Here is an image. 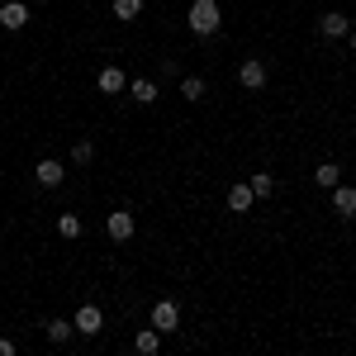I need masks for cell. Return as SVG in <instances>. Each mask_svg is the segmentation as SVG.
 Segmentation results:
<instances>
[{
  "mask_svg": "<svg viewBox=\"0 0 356 356\" xmlns=\"http://www.w3.org/2000/svg\"><path fill=\"white\" fill-rule=\"evenodd\" d=\"M157 347H162V332H157V328L138 332V352H143V356H157Z\"/></svg>",
  "mask_w": 356,
  "mask_h": 356,
  "instance_id": "obj_13",
  "label": "cell"
},
{
  "mask_svg": "<svg viewBox=\"0 0 356 356\" xmlns=\"http://www.w3.org/2000/svg\"><path fill=\"white\" fill-rule=\"evenodd\" d=\"M138 15H143V0H114V19L129 24V19H138Z\"/></svg>",
  "mask_w": 356,
  "mask_h": 356,
  "instance_id": "obj_14",
  "label": "cell"
},
{
  "mask_svg": "<svg viewBox=\"0 0 356 356\" xmlns=\"http://www.w3.org/2000/svg\"><path fill=\"white\" fill-rule=\"evenodd\" d=\"M33 176H38V186H43V191H57V186H62V176H67V166H62V162H53V157H43Z\"/></svg>",
  "mask_w": 356,
  "mask_h": 356,
  "instance_id": "obj_6",
  "label": "cell"
},
{
  "mask_svg": "<svg viewBox=\"0 0 356 356\" xmlns=\"http://www.w3.org/2000/svg\"><path fill=\"white\" fill-rule=\"evenodd\" d=\"M0 356H15V342L10 337H0Z\"/></svg>",
  "mask_w": 356,
  "mask_h": 356,
  "instance_id": "obj_21",
  "label": "cell"
},
{
  "mask_svg": "<svg viewBox=\"0 0 356 356\" xmlns=\"http://www.w3.org/2000/svg\"><path fill=\"white\" fill-rule=\"evenodd\" d=\"M105 233H110V243H129L134 238V214H110V223H105Z\"/></svg>",
  "mask_w": 356,
  "mask_h": 356,
  "instance_id": "obj_8",
  "label": "cell"
},
{
  "mask_svg": "<svg viewBox=\"0 0 356 356\" xmlns=\"http://www.w3.org/2000/svg\"><path fill=\"white\" fill-rule=\"evenodd\" d=\"M72 323H76V332H86V337H95V332L105 328V314H100V309H95V304H81V309H76V318H72Z\"/></svg>",
  "mask_w": 356,
  "mask_h": 356,
  "instance_id": "obj_3",
  "label": "cell"
},
{
  "mask_svg": "<svg viewBox=\"0 0 356 356\" xmlns=\"http://www.w3.org/2000/svg\"><path fill=\"white\" fill-rule=\"evenodd\" d=\"M318 33H323V38H347L352 24H347V15H342V10H328V15L318 19Z\"/></svg>",
  "mask_w": 356,
  "mask_h": 356,
  "instance_id": "obj_7",
  "label": "cell"
},
{
  "mask_svg": "<svg viewBox=\"0 0 356 356\" xmlns=\"http://www.w3.org/2000/svg\"><path fill=\"white\" fill-rule=\"evenodd\" d=\"M352 53H356V29H352Z\"/></svg>",
  "mask_w": 356,
  "mask_h": 356,
  "instance_id": "obj_22",
  "label": "cell"
},
{
  "mask_svg": "<svg viewBox=\"0 0 356 356\" xmlns=\"http://www.w3.org/2000/svg\"><path fill=\"white\" fill-rule=\"evenodd\" d=\"M219 24H223L219 0H195V5H191V33L209 38V33H219Z\"/></svg>",
  "mask_w": 356,
  "mask_h": 356,
  "instance_id": "obj_1",
  "label": "cell"
},
{
  "mask_svg": "<svg viewBox=\"0 0 356 356\" xmlns=\"http://www.w3.org/2000/svg\"><path fill=\"white\" fill-rule=\"evenodd\" d=\"M238 81H243V90H261V86H266V62H257V57L243 62V67H238Z\"/></svg>",
  "mask_w": 356,
  "mask_h": 356,
  "instance_id": "obj_5",
  "label": "cell"
},
{
  "mask_svg": "<svg viewBox=\"0 0 356 356\" xmlns=\"http://www.w3.org/2000/svg\"><path fill=\"white\" fill-rule=\"evenodd\" d=\"M181 95H186V100H200V95H204V81H200V76H186V81H181Z\"/></svg>",
  "mask_w": 356,
  "mask_h": 356,
  "instance_id": "obj_20",
  "label": "cell"
},
{
  "mask_svg": "<svg viewBox=\"0 0 356 356\" xmlns=\"http://www.w3.org/2000/svg\"><path fill=\"white\" fill-rule=\"evenodd\" d=\"M57 233H62V238H81V219H76V214H62V219H57Z\"/></svg>",
  "mask_w": 356,
  "mask_h": 356,
  "instance_id": "obj_19",
  "label": "cell"
},
{
  "mask_svg": "<svg viewBox=\"0 0 356 356\" xmlns=\"http://www.w3.org/2000/svg\"><path fill=\"white\" fill-rule=\"evenodd\" d=\"M72 162H76V166H90V162H95V143H90V138H81V143L72 147Z\"/></svg>",
  "mask_w": 356,
  "mask_h": 356,
  "instance_id": "obj_17",
  "label": "cell"
},
{
  "mask_svg": "<svg viewBox=\"0 0 356 356\" xmlns=\"http://www.w3.org/2000/svg\"><path fill=\"white\" fill-rule=\"evenodd\" d=\"M24 24H29V5H19V0L0 5V29H24Z\"/></svg>",
  "mask_w": 356,
  "mask_h": 356,
  "instance_id": "obj_9",
  "label": "cell"
},
{
  "mask_svg": "<svg viewBox=\"0 0 356 356\" xmlns=\"http://www.w3.org/2000/svg\"><path fill=\"white\" fill-rule=\"evenodd\" d=\"M247 186H252V195H257V200H266V195L275 191V181H271V171H257V176H252V181H247Z\"/></svg>",
  "mask_w": 356,
  "mask_h": 356,
  "instance_id": "obj_15",
  "label": "cell"
},
{
  "mask_svg": "<svg viewBox=\"0 0 356 356\" xmlns=\"http://www.w3.org/2000/svg\"><path fill=\"white\" fill-rule=\"evenodd\" d=\"M33 5H43V0H33Z\"/></svg>",
  "mask_w": 356,
  "mask_h": 356,
  "instance_id": "obj_23",
  "label": "cell"
},
{
  "mask_svg": "<svg viewBox=\"0 0 356 356\" xmlns=\"http://www.w3.org/2000/svg\"><path fill=\"white\" fill-rule=\"evenodd\" d=\"M252 200H257L252 186H228V209H233V214H247V209H252Z\"/></svg>",
  "mask_w": 356,
  "mask_h": 356,
  "instance_id": "obj_10",
  "label": "cell"
},
{
  "mask_svg": "<svg viewBox=\"0 0 356 356\" xmlns=\"http://www.w3.org/2000/svg\"><path fill=\"white\" fill-rule=\"evenodd\" d=\"M100 90H105V95H119V90H129V76H124L119 67H105V72H100Z\"/></svg>",
  "mask_w": 356,
  "mask_h": 356,
  "instance_id": "obj_11",
  "label": "cell"
},
{
  "mask_svg": "<svg viewBox=\"0 0 356 356\" xmlns=\"http://www.w3.org/2000/svg\"><path fill=\"white\" fill-rule=\"evenodd\" d=\"M314 181H318V186H328V191H332V186L342 181V166H337V162H323V166H314Z\"/></svg>",
  "mask_w": 356,
  "mask_h": 356,
  "instance_id": "obj_12",
  "label": "cell"
},
{
  "mask_svg": "<svg viewBox=\"0 0 356 356\" xmlns=\"http://www.w3.org/2000/svg\"><path fill=\"white\" fill-rule=\"evenodd\" d=\"M332 214H337V219H356V191L342 186V181L332 186Z\"/></svg>",
  "mask_w": 356,
  "mask_h": 356,
  "instance_id": "obj_4",
  "label": "cell"
},
{
  "mask_svg": "<svg viewBox=\"0 0 356 356\" xmlns=\"http://www.w3.org/2000/svg\"><path fill=\"white\" fill-rule=\"evenodd\" d=\"M152 328H157V332H176V328H181V309H176L171 300L152 304Z\"/></svg>",
  "mask_w": 356,
  "mask_h": 356,
  "instance_id": "obj_2",
  "label": "cell"
},
{
  "mask_svg": "<svg viewBox=\"0 0 356 356\" xmlns=\"http://www.w3.org/2000/svg\"><path fill=\"white\" fill-rule=\"evenodd\" d=\"M72 332H76V323H72V318H53V323H48V337H53V342H67Z\"/></svg>",
  "mask_w": 356,
  "mask_h": 356,
  "instance_id": "obj_18",
  "label": "cell"
},
{
  "mask_svg": "<svg viewBox=\"0 0 356 356\" xmlns=\"http://www.w3.org/2000/svg\"><path fill=\"white\" fill-rule=\"evenodd\" d=\"M129 95H134L138 105H152V100H157V86H152V81H134V86H129Z\"/></svg>",
  "mask_w": 356,
  "mask_h": 356,
  "instance_id": "obj_16",
  "label": "cell"
}]
</instances>
